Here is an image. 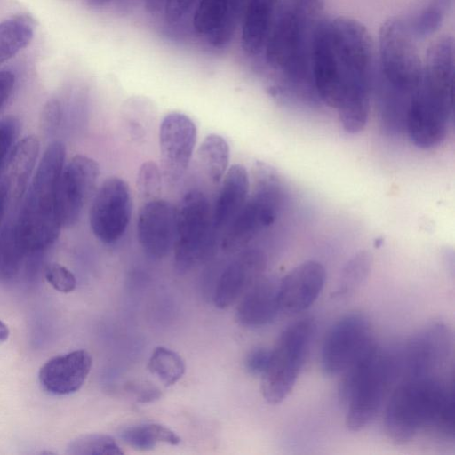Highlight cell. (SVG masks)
I'll return each instance as SVG.
<instances>
[{"label":"cell","instance_id":"obj_1","mask_svg":"<svg viewBox=\"0 0 455 455\" xmlns=\"http://www.w3.org/2000/svg\"><path fill=\"white\" fill-rule=\"evenodd\" d=\"M375 64L371 37L362 23L323 19L314 46V86L318 99L337 109L348 133L367 124Z\"/></svg>","mask_w":455,"mask_h":455},{"label":"cell","instance_id":"obj_2","mask_svg":"<svg viewBox=\"0 0 455 455\" xmlns=\"http://www.w3.org/2000/svg\"><path fill=\"white\" fill-rule=\"evenodd\" d=\"M323 8L299 0H282L268 34L266 61L280 76L275 94L316 100L313 80V53Z\"/></svg>","mask_w":455,"mask_h":455},{"label":"cell","instance_id":"obj_3","mask_svg":"<svg viewBox=\"0 0 455 455\" xmlns=\"http://www.w3.org/2000/svg\"><path fill=\"white\" fill-rule=\"evenodd\" d=\"M454 413L453 381L439 376L406 378L386 407L385 433L397 445L411 442L420 431L453 440Z\"/></svg>","mask_w":455,"mask_h":455},{"label":"cell","instance_id":"obj_4","mask_svg":"<svg viewBox=\"0 0 455 455\" xmlns=\"http://www.w3.org/2000/svg\"><path fill=\"white\" fill-rule=\"evenodd\" d=\"M454 41L444 36L427 50L406 116L405 130L418 148L429 149L446 139L453 120Z\"/></svg>","mask_w":455,"mask_h":455},{"label":"cell","instance_id":"obj_5","mask_svg":"<svg viewBox=\"0 0 455 455\" xmlns=\"http://www.w3.org/2000/svg\"><path fill=\"white\" fill-rule=\"evenodd\" d=\"M65 146L52 141L46 148L16 214V228L26 254L43 251L57 240L62 227L58 186L64 167Z\"/></svg>","mask_w":455,"mask_h":455},{"label":"cell","instance_id":"obj_6","mask_svg":"<svg viewBox=\"0 0 455 455\" xmlns=\"http://www.w3.org/2000/svg\"><path fill=\"white\" fill-rule=\"evenodd\" d=\"M397 369L396 356L383 351L373 340L342 372L339 396L347 408L349 430L360 431L375 418Z\"/></svg>","mask_w":455,"mask_h":455},{"label":"cell","instance_id":"obj_7","mask_svg":"<svg viewBox=\"0 0 455 455\" xmlns=\"http://www.w3.org/2000/svg\"><path fill=\"white\" fill-rule=\"evenodd\" d=\"M416 40L406 19L390 18L382 24L374 73L377 83L407 94L415 93L423 65Z\"/></svg>","mask_w":455,"mask_h":455},{"label":"cell","instance_id":"obj_8","mask_svg":"<svg viewBox=\"0 0 455 455\" xmlns=\"http://www.w3.org/2000/svg\"><path fill=\"white\" fill-rule=\"evenodd\" d=\"M314 328L310 319H301L282 332L261 375V393L267 403H280L290 395L305 362Z\"/></svg>","mask_w":455,"mask_h":455},{"label":"cell","instance_id":"obj_9","mask_svg":"<svg viewBox=\"0 0 455 455\" xmlns=\"http://www.w3.org/2000/svg\"><path fill=\"white\" fill-rule=\"evenodd\" d=\"M212 212L207 196L191 190L176 208L173 244L176 268L184 273L205 260L212 251Z\"/></svg>","mask_w":455,"mask_h":455},{"label":"cell","instance_id":"obj_10","mask_svg":"<svg viewBox=\"0 0 455 455\" xmlns=\"http://www.w3.org/2000/svg\"><path fill=\"white\" fill-rule=\"evenodd\" d=\"M283 196L282 188L272 173H259L252 195L227 227L222 249L228 252L237 251L271 226L280 212Z\"/></svg>","mask_w":455,"mask_h":455},{"label":"cell","instance_id":"obj_11","mask_svg":"<svg viewBox=\"0 0 455 455\" xmlns=\"http://www.w3.org/2000/svg\"><path fill=\"white\" fill-rule=\"evenodd\" d=\"M132 212L130 188L119 177L108 178L93 197L89 221L93 235L109 244L119 240L126 231Z\"/></svg>","mask_w":455,"mask_h":455},{"label":"cell","instance_id":"obj_12","mask_svg":"<svg viewBox=\"0 0 455 455\" xmlns=\"http://www.w3.org/2000/svg\"><path fill=\"white\" fill-rule=\"evenodd\" d=\"M373 341L368 318L355 312L337 321L326 334L321 368L326 376L342 373Z\"/></svg>","mask_w":455,"mask_h":455},{"label":"cell","instance_id":"obj_13","mask_svg":"<svg viewBox=\"0 0 455 455\" xmlns=\"http://www.w3.org/2000/svg\"><path fill=\"white\" fill-rule=\"evenodd\" d=\"M452 347L451 333L442 323H433L406 343L397 357L398 369L405 378L438 376L447 363Z\"/></svg>","mask_w":455,"mask_h":455},{"label":"cell","instance_id":"obj_14","mask_svg":"<svg viewBox=\"0 0 455 455\" xmlns=\"http://www.w3.org/2000/svg\"><path fill=\"white\" fill-rule=\"evenodd\" d=\"M100 177L98 163L76 155L64 165L58 186V204L62 227L76 224L92 197Z\"/></svg>","mask_w":455,"mask_h":455},{"label":"cell","instance_id":"obj_15","mask_svg":"<svg viewBox=\"0 0 455 455\" xmlns=\"http://www.w3.org/2000/svg\"><path fill=\"white\" fill-rule=\"evenodd\" d=\"M196 141V127L185 114L171 112L160 124L159 146L161 172L170 186L177 184L185 174Z\"/></svg>","mask_w":455,"mask_h":455},{"label":"cell","instance_id":"obj_16","mask_svg":"<svg viewBox=\"0 0 455 455\" xmlns=\"http://www.w3.org/2000/svg\"><path fill=\"white\" fill-rule=\"evenodd\" d=\"M176 208L164 199L147 201L137 219V236L143 251L150 257L162 259L173 249Z\"/></svg>","mask_w":455,"mask_h":455},{"label":"cell","instance_id":"obj_17","mask_svg":"<svg viewBox=\"0 0 455 455\" xmlns=\"http://www.w3.org/2000/svg\"><path fill=\"white\" fill-rule=\"evenodd\" d=\"M325 280V268L318 261L307 260L296 266L279 282L280 310L287 313L306 310L318 298Z\"/></svg>","mask_w":455,"mask_h":455},{"label":"cell","instance_id":"obj_18","mask_svg":"<svg viewBox=\"0 0 455 455\" xmlns=\"http://www.w3.org/2000/svg\"><path fill=\"white\" fill-rule=\"evenodd\" d=\"M92 363L91 355L83 349L55 356L41 367L39 382L45 391L52 395L75 393L84 383Z\"/></svg>","mask_w":455,"mask_h":455},{"label":"cell","instance_id":"obj_19","mask_svg":"<svg viewBox=\"0 0 455 455\" xmlns=\"http://www.w3.org/2000/svg\"><path fill=\"white\" fill-rule=\"evenodd\" d=\"M266 267L265 255L257 250L247 251L220 275L213 294L217 307L224 309L235 303L259 278Z\"/></svg>","mask_w":455,"mask_h":455},{"label":"cell","instance_id":"obj_20","mask_svg":"<svg viewBox=\"0 0 455 455\" xmlns=\"http://www.w3.org/2000/svg\"><path fill=\"white\" fill-rule=\"evenodd\" d=\"M279 283L259 278L244 293L237 309V320L243 325L259 327L271 323L279 307Z\"/></svg>","mask_w":455,"mask_h":455},{"label":"cell","instance_id":"obj_21","mask_svg":"<svg viewBox=\"0 0 455 455\" xmlns=\"http://www.w3.org/2000/svg\"><path fill=\"white\" fill-rule=\"evenodd\" d=\"M212 212L214 230L227 228L247 200L249 177L241 164L232 165L222 178Z\"/></svg>","mask_w":455,"mask_h":455},{"label":"cell","instance_id":"obj_22","mask_svg":"<svg viewBox=\"0 0 455 455\" xmlns=\"http://www.w3.org/2000/svg\"><path fill=\"white\" fill-rule=\"evenodd\" d=\"M40 149L36 136L28 135L20 140L11 151L3 176L8 188L9 201L18 204L28 187Z\"/></svg>","mask_w":455,"mask_h":455},{"label":"cell","instance_id":"obj_23","mask_svg":"<svg viewBox=\"0 0 455 455\" xmlns=\"http://www.w3.org/2000/svg\"><path fill=\"white\" fill-rule=\"evenodd\" d=\"M282 0H251L241 20V44L249 55L264 50Z\"/></svg>","mask_w":455,"mask_h":455},{"label":"cell","instance_id":"obj_24","mask_svg":"<svg viewBox=\"0 0 455 455\" xmlns=\"http://www.w3.org/2000/svg\"><path fill=\"white\" fill-rule=\"evenodd\" d=\"M34 36V24L26 16H16L0 22V65L26 48Z\"/></svg>","mask_w":455,"mask_h":455},{"label":"cell","instance_id":"obj_25","mask_svg":"<svg viewBox=\"0 0 455 455\" xmlns=\"http://www.w3.org/2000/svg\"><path fill=\"white\" fill-rule=\"evenodd\" d=\"M197 156L208 179L214 184L219 183L229 163V146L227 140L216 133L207 135L198 148Z\"/></svg>","mask_w":455,"mask_h":455},{"label":"cell","instance_id":"obj_26","mask_svg":"<svg viewBox=\"0 0 455 455\" xmlns=\"http://www.w3.org/2000/svg\"><path fill=\"white\" fill-rule=\"evenodd\" d=\"M16 213L8 217L0 230V278H13L20 271L26 252L16 228Z\"/></svg>","mask_w":455,"mask_h":455},{"label":"cell","instance_id":"obj_27","mask_svg":"<svg viewBox=\"0 0 455 455\" xmlns=\"http://www.w3.org/2000/svg\"><path fill=\"white\" fill-rule=\"evenodd\" d=\"M121 439L132 448L149 450L157 443L178 445L180 438L170 428L156 423L141 424L124 428Z\"/></svg>","mask_w":455,"mask_h":455},{"label":"cell","instance_id":"obj_28","mask_svg":"<svg viewBox=\"0 0 455 455\" xmlns=\"http://www.w3.org/2000/svg\"><path fill=\"white\" fill-rule=\"evenodd\" d=\"M451 3V0H425L414 14L405 18L416 39L430 36L440 28Z\"/></svg>","mask_w":455,"mask_h":455},{"label":"cell","instance_id":"obj_29","mask_svg":"<svg viewBox=\"0 0 455 455\" xmlns=\"http://www.w3.org/2000/svg\"><path fill=\"white\" fill-rule=\"evenodd\" d=\"M148 367L165 386L175 384L186 371L182 357L175 351L164 347H158L153 351Z\"/></svg>","mask_w":455,"mask_h":455},{"label":"cell","instance_id":"obj_30","mask_svg":"<svg viewBox=\"0 0 455 455\" xmlns=\"http://www.w3.org/2000/svg\"><path fill=\"white\" fill-rule=\"evenodd\" d=\"M372 263L371 255L362 251L352 257L344 267L335 297H346L353 293L367 278Z\"/></svg>","mask_w":455,"mask_h":455},{"label":"cell","instance_id":"obj_31","mask_svg":"<svg viewBox=\"0 0 455 455\" xmlns=\"http://www.w3.org/2000/svg\"><path fill=\"white\" fill-rule=\"evenodd\" d=\"M71 455H122L115 439L107 435L92 434L77 437L67 447Z\"/></svg>","mask_w":455,"mask_h":455},{"label":"cell","instance_id":"obj_32","mask_svg":"<svg viewBox=\"0 0 455 455\" xmlns=\"http://www.w3.org/2000/svg\"><path fill=\"white\" fill-rule=\"evenodd\" d=\"M251 0H230L227 12L220 25L208 36L209 43L214 47H223L232 39L237 27L241 24L243 13Z\"/></svg>","mask_w":455,"mask_h":455},{"label":"cell","instance_id":"obj_33","mask_svg":"<svg viewBox=\"0 0 455 455\" xmlns=\"http://www.w3.org/2000/svg\"><path fill=\"white\" fill-rule=\"evenodd\" d=\"M230 0H198L193 25L198 34H211L223 20Z\"/></svg>","mask_w":455,"mask_h":455},{"label":"cell","instance_id":"obj_34","mask_svg":"<svg viewBox=\"0 0 455 455\" xmlns=\"http://www.w3.org/2000/svg\"><path fill=\"white\" fill-rule=\"evenodd\" d=\"M162 172L152 161L143 163L138 172L136 186L139 195L146 201L156 199L161 192Z\"/></svg>","mask_w":455,"mask_h":455},{"label":"cell","instance_id":"obj_35","mask_svg":"<svg viewBox=\"0 0 455 455\" xmlns=\"http://www.w3.org/2000/svg\"><path fill=\"white\" fill-rule=\"evenodd\" d=\"M20 121L15 116L0 119V169L15 146L20 134Z\"/></svg>","mask_w":455,"mask_h":455},{"label":"cell","instance_id":"obj_36","mask_svg":"<svg viewBox=\"0 0 455 455\" xmlns=\"http://www.w3.org/2000/svg\"><path fill=\"white\" fill-rule=\"evenodd\" d=\"M44 275L47 282L60 292H71L76 286V280L72 272L59 263L49 264Z\"/></svg>","mask_w":455,"mask_h":455},{"label":"cell","instance_id":"obj_37","mask_svg":"<svg viewBox=\"0 0 455 455\" xmlns=\"http://www.w3.org/2000/svg\"><path fill=\"white\" fill-rule=\"evenodd\" d=\"M62 107L60 101L56 99L49 100L44 106L40 124L44 132L47 135L54 134L61 123Z\"/></svg>","mask_w":455,"mask_h":455},{"label":"cell","instance_id":"obj_38","mask_svg":"<svg viewBox=\"0 0 455 455\" xmlns=\"http://www.w3.org/2000/svg\"><path fill=\"white\" fill-rule=\"evenodd\" d=\"M271 356V350L258 347L251 350L246 356L245 368L253 375H262L267 369Z\"/></svg>","mask_w":455,"mask_h":455},{"label":"cell","instance_id":"obj_39","mask_svg":"<svg viewBox=\"0 0 455 455\" xmlns=\"http://www.w3.org/2000/svg\"><path fill=\"white\" fill-rule=\"evenodd\" d=\"M128 392L132 393L140 403H149L161 396L160 390L150 382L136 381L126 386Z\"/></svg>","mask_w":455,"mask_h":455},{"label":"cell","instance_id":"obj_40","mask_svg":"<svg viewBox=\"0 0 455 455\" xmlns=\"http://www.w3.org/2000/svg\"><path fill=\"white\" fill-rule=\"evenodd\" d=\"M196 0H165L164 11L169 22L180 20L192 7Z\"/></svg>","mask_w":455,"mask_h":455},{"label":"cell","instance_id":"obj_41","mask_svg":"<svg viewBox=\"0 0 455 455\" xmlns=\"http://www.w3.org/2000/svg\"><path fill=\"white\" fill-rule=\"evenodd\" d=\"M15 84V76L8 70L0 71V109L11 96Z\"/></svg>","mask_w":455,"mask_h":455},{"label":"cell","instance_id":"obj_42","mask_svg":"<svg viewBox=\"0 0 455 455\" xmlns=\"http://www.w3.org/2000/svg\"><path fill=\"white\" fill-rule=\"evenodd\" d=\"M9 202L8 188L4 177H0V226Z\"/></svg>","mask_w":455,"mask_h":455},{"label":"cell","instance_id":"obj_43","mask_svg":"<svg viewBox=\"0 0 455 455\" xmlns=\"http://www.w3.org/2000/svg\"><path fill=\"white\" fill-rule=\"evenodd\" d=\"M148 10L151 12H156L164 9L165 0H145Z\"/></svg>","mask_w":455,"mask_h":455},{"label":"cell","instance_id":"obj_44","mask_svg":"<svg viewBox=\"0 0 455 455\" xmlns=\"http://www.w3.org/2000/svg\"><path fill=\"white\" fill-rule=\"evenodd\" d=\"M9 336V330L7 326L0 320V344L4 342Z\"/></svg>","mask_w":455,"mask_h":455},{"label":"cell","instance_id":"obj_45","mask_svg":"<svg viewBox=\"0 0 455 455\" xmlns=\"http://www.w3.org/2000/svg\"><path fill=\"white\" fill-rule=\"evenodd\" d=\"M301 1H304V2H307L309 4H313L315 5H319L322 7H324V3H325V0H301Z\"/></svg>","mask_w":455,"mask_h":455}]
</instances>
